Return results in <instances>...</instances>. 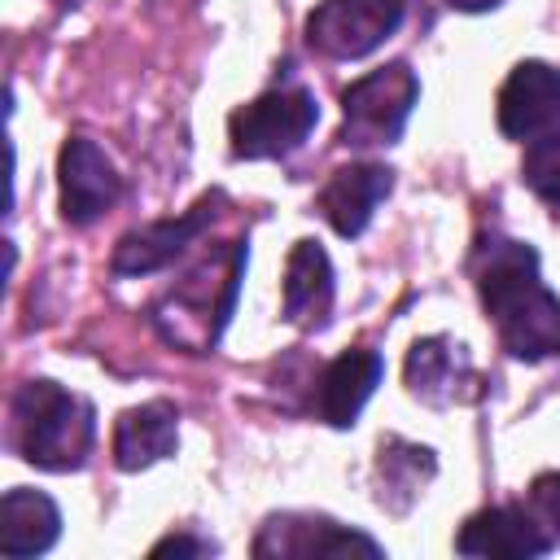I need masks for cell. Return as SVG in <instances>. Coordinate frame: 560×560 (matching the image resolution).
<instances>
[{
    "label": "cell",
    "mask_w": 560,
    "mask_h": 560,
    "mask_svg": "<svg viewBox=\"0 0 560 560\" xmlns=\"http://www.w3.org/2000/svg\"><path fill=\"white\" fill-rule=\"evenodd\" d=\"M472 280L512 359L542 363L560 354V298L542 284L534 245L512 236H486L472 254Z\"/></svg>",
    "instance_id": "1"
},
{
    "label": "cell",
    "mask_w": 560,
    "mask_h": 560,
    "mask_svg": "<svg viewBox=\"0 0 560 560\" xmlns=\"http://www.w3.org/2000/svg\"><path fill=\"white\" fill-rule=\"evenodd\" d=\"M241 271H245V245L241 241H228L223 249L206 254L197 267H188L158 302H153V324L158 332L188 350V354H206L228 315H232V302H236V284H241Z\"/></svg>",
    "instance_id": "2"
},
{
    "label": "cell",
    "mask_w": 560,
    "mask_h": 560,
    "mask_svg": "<svg viewBox=\"0 0 560 560\" xmlns=\"http://www.w3.org/2000/svg\"><path fill=\"white\" fill-rule=\"evenodd\" d=\"M13 446L26 464L48 472L83 468L96 442V411L83 394L57 381H26L13 394Z\"/></svg>",
    "instance_id": "3"
},
{
    "label": "cell",
    "mask_w": 560,
    "mask_h": 560,
    "mask_svg": "<svg viewBox=\"0 0 560 560\" xmlns=\"http://www.w3.org/2000/svg\"><path fill=\"white\" fill-rule=\"evenodd\" d=\"M416 101H420V79L402 61H389V66L354 79L341 92V114H346L341 140L354 149L394 144L402 136Z\"/></svg>",
    "instance_id": "4"
},
{
    "label": "cell",
    "mask_w": 560,
    "mask_h": 560,
    "mask_svg": "<svg viewBox=\"0 0 560 560\" xmlns=\"http://www.w3.org/2000/svg\"><path fill=\"white\" fill-rule=\"evenodd\" d=\"M319 122V105L302 83H284L271 88L262 96H254L249 105H241L228 122L232 136V153L236 158H284L293 153Z\"/></svg>",
    "instance_id": "5"
},
{
    "label": "cell",
    "mask_w": 560,
    "mask_h": 560,
    "mask_svg": "<svg viewBox=\"0 0 560 560\" xmlns=\"http://www.w3.org/2000/svg\"><path fill=\"white\" fill-rule=\"evenodd\" d=\"M407 0H324L306 18V44L332 61L376 52L402 26Z\"/></svg>",
    "instance_id": "6"
},
{
    "label": "cell",
    "mask_w": 560,
    "mask_h": 560,
    "mask_svg": "<svg viewBox=\"0 0 560 560\" xmlns=\"http://www.w3.org/2000/svg\"><path fill=\"white\" fill-rule=\"evenodd\" d=\"M57 179H61V214L66 223L83 228L92 219H101L118 192H122V179L114 171V162L105 158V149L88 136H70L61 144V158H57Z\"/></svg>",
    "instance_id": "7"
},
{
    "label": "cell",
    "mask_w": 560,
    "mask_h": 560,
    "mask_svg": "<svg viewBox=\"0 0 560 560\" xmlns=\"http://www.w3.org/2000/svg\"><path fill=\"white\" fill-rule=\"evenodd\" d=\"M223 197L219 192H206L192 210H184V214H175V219H158V223H144V228H136V232H127L122 241H118V249H114V276H149V271H158V267H166V262H175L206 228H210V219L219 214L214 206H219Z\"/></svg>",
    "instance_id": "8"
},
{
    "label": "cell",
    "mask_w": 560,
    "mask_h": 560,
    "mask_svg": "<svg viewBox=\"0 0 560 560\" xmlns=\"http://www.w3.org/2000/svg\"><path fill=\"white\" fill-rule=\"evenodd\" d=\"M381 556V542L337 525L328 516H306V512H284L271 516L262 525V534L254 538V556H293V560H311V556Z\"/></svg>",
    "instance_id": "9"
},
{
    "label": "cell",
    "mask_w": 560,
    "mask_h": 560,
    "mask_svg": "<svg viewBox=\"0 0 560 560\" xmlns=\"http://www.w3.org/2000/svg\"><path fill=\"white\" fill-rule=\"evenodd\" d=\"M547 127H560V70L521 61L499 88V131L508 140H534Z\"/></svg>",
    "instance_id": "10"
},
{
    "label": "cell",
    "mask_w": 560,
    "mask_h": 560,
    "mask_svg": "<svg viewBox=\"0 0 560 560\" xmlns=\"http://www.w3.org/2000/svg\"><path fill=\"white\" fill-rule=\"evenodd\" d=\"M407 389L429 407L468 402L481 394V376L472 372L468 354L451 337H424L407 354Z\"/></svg>",
    "instance_id": "11"
},
{
    "label": "cell",
    "mask_w": 560,
    "mask_h": 560,
    "mask_svg": "<svg viewBox=\"0 0 560 560\" xmlns=\"http://www.w3.org/2000/svg\"><path fill=\"white\" fill-rule=\"evenodd\" d=\"M389 188H394V171L381 166V162L337 166V171L328 175V184L319 188L315 210L328 219V228H332L337 236H359V232L372 223L376 206L389 197Z\"/></svg>",
    "instance_id": "12"
},
{
    "label": "cell",
    "mask_w": 560,
    "mask_h": 560,
    "mask_svg": "<svg viewBox=\"0 0 560 560\" xmlns=\"http://www.w3.org/2000/svg\"><path fill=\"white\" fill-rule=\"evenodd\" d=\"M385 376V363L376 350H341L315 381V394H311V407L324 424L332 429H350L363 411V402L372 398V389L381 385Z\"/></svg>",
    "instance_id": "13"
},
{
    "label": "cell",
    "mask_w": 560,
    "mask_h": 560,
    "mask_svg": "<svg viewBox=\"0 0 560 560\" xmlns=\"http://www.w3.org/2000/svg\"><path fill=\"white\" fill-rule=\"evenodd\" d=\"M455 551L459 556H490V560H521V556H547L551 538L538 529L529 508L499 503V508H486V512L464 521Z\"/></svg>",
    "instance_id": "14"
},
{
    "label": "cell",
    "mask_w": 560,
    "mask_h": 560,
    "mask_svg": "<svg viewBox=\"0 0 560 560\" xmlns=\"http://www.w3.org/2000/svg\"><path fill=\"white\" fill-rule=\"evenodd\" d=\"M179 442V411L166 398L127 407L114 420V464L122 472H140L158 459H166Z\"/></svg>",
    "instance_id": "15"
},
{
    "label": "cell",
    "mask_w": 560,
    "mask_h": 560,
    "mask_svg": "<svg viewBox=\"0 0 560 560\" xmlns=\"http://www.w3.org/2000/svg\"><path fill=\"white\" fill-rule=\"evenodd\" d=\"M332 311V262L319 241H298L284 262V319L293 328H324Z\"/></svg>",
    "instance_id": "16"
},
{
    "label": "cell",
    "mask_w": 560,
    "mask_h": 560,
    "mask_svg": "<svg viewBox=\"0 0 560 560\" xmlns=\"http://www.w3.org/2000/svg\"><path fill=\"white\" fill-rule=\"evenodd\" d=\"M57 534H61V512L48 494L26 490V486L4 490V499H0V556H9V560L39 556L57 542Z\"/></svg>",
    "instance_id": "17"
},
{
    "label": "cell",
    "mask_w": 560,
    "mask_h": 560,
    "mask_svg": "<svg viewBox=\"0 0 560 560\" xmlns=\"http://www.w3.org/2000/svg\"><path fill=\"white\" fill-rule=\"evenodd\" d=\"M433 451L402 442V438H385L376 451V503L389 512H407L424 486L433 481Z\"/></svg>",
    "instance_id": "18"
},
{
    "label": "cell",
    "mask_w": 560,
    "mask_h": 560,
    "mask_svg": "<svg viewBox=\"0 0 560 560\" xmlns=\"http://www.w3.org/2000/svg\"><path fill=\"white\" fill-rule=\"evenodd\" d=\"M521 179L529 184L534 197L560 206V127H547V131H538V136L525 144Z\"/></svg>",
    "instance_id": "19"
},
{
    "label": "cell",
    "mask_w": 560,
    "mask_h": 560,
    "mask_svg": "<svg viewBox=\"0 0 560 560\" xmlns=\"http://www.w3.org/2000/svg\"><path fill=\"white\" fill-rule=\"evenodd\" d=\"M529 516L538 521V529L551 538V547L560 542V472H542L529 486Z\"/></svg>",
    "instance_id": "20"
},
{
    "label": "cell",
    "mask_w": 560,
    "mask_h": 560,
    "mask_svg": "<svg viewBox=\"0 0 560 560\" xmlns=\"http://www.w3.org/2000/svg\"><path fill=\"white\" fill-rule=\"evenodd\" d=\"M166 551H175V556H206V551H214L210 542H201V538H162L158 547H153V556H166Z\"/></svg>",
    "instance_id": "21"
},
{
    "label": "cell",
    "mask_w": 560,
    "mask_h": 560,
    "mask_svg": "<svg viewBox=\"0 0 560 560\" xmlns=\"http://www.w3.org/2000/svg\"><path fill=\"white\" fill-rule=\"evenodd\" d=\"M451 9H459V13H486V9H494V4H503V0H446Z\"/></svg>",
    "instance_id": "22"
}]
</instances>
